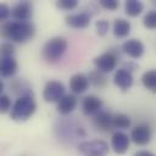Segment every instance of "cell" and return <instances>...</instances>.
<instances>
[{
  "label": "cell",
  "mask_w": 156,
  "mask_h": 156,
  "mask_svg": "<svg viewBox=\"0 0 156 156\" xmlns=\"http://www.w3.org/2000/svg\"><path fill=\"white\" fill-rule=\"evenodd\" d=\"M35 28L30 22L9 21L4 23L1 34L11 43H26L34 37Z\"/></svg>",
  "instance_id": "cell-1"
},
{
  "label": "cell",
  "mask_w": 156,
  "mask_h": 156,
  "mask_svg": "<svg viewBox=\"0 0 156 156\" xmlns=\"http://www.w3.org/2000/svg\"><path fill=\"white\" fill-rule=\"evenodd\" d=\"M37 104L32 94L23 95L16 99V101L12 105V108L10 111V117L13 121L22 122L30 118V116L35 112Z\"/></svg>",
  "instance_id": "cell-2"
},
{
  "label": "cell",
  "mask_w": 156,
  "mask_h": 156,
  "mask_svg": "<svg viewBox=\"0 0 156 156\" xmlns=\"http://www.w3.org/2000/svg\"><path fill=\"white\" fill-rule=\"evenodd\" d=\"M67 49V40L63 37L50 38L41 49V56L46 62L54 63L58 61Z\"/></svg>",
  "instance_id": "cell-3"
},
{
  "label": "cell",
  "mask_w": 156,
  "mask_h": 156,
  "mask_svg": "<svg viewBox=\"0 0 156 156\" xmlns=\"http://www.w3.org/2000/svg\"><path fill=\"white\" fill-rule=\"evenodd\" d=\"M108 149V144L101 139L85 140L78 145V150L83 156H106Z\"/></svg>",
  "instance_id": "cell-4"
},
{
  "label": "cell",
  "mask_w": 156,
  "mask_h": 156,
  "mask_svg": "<svg viewBox=\"0 0 156 156\" xmlns=\"http://www.w3.org/2000/svg\"><path fill=\"white\" fill-rule=\"evenodd\" d=\"M118 55L115 50H108L99 56H96L94 58V65L96 67V69L104 72V73H110L111 71H113L117 66L118 62Z\"/></svg>",
  "instance_id": "cell-5"
},
{
  "label": "cell",
  "mask_w": 156,
  "mask_h": 156,
  "mask_svg": "<svg viewBox=\"0 0 156 156\" xmlns=\"http://www.w3.org/2000/svg\"><path fill=\"white\" fill-rule=\"evenodd\" d=\"M65 85L58 80H49L43 90V99L46 102H58L65 94Z\"/></svg>",
  "instance_id": "cell-6"
},
{
  "label": "cell",
  "mask_w": 156,
  "mask_h": 156,
  "mask_svg": "<svg viewBox=\"0 0 156 156\" xmlns=\"http://www.w3.org/2000/svg\"><path fill=\"white\" fill-rule=\"evenodd\" d=\"M33 15V6L29 1H20L11 9V16L15 21L18 22H28Z\"/></svg>",
  "instance_id": "cell-7"
},
{
  "label": "cell",
  "mask_w": 156,
  "mask_h": 156,
  "mask_svg": "<svg viewBox=\"0 0 156 156\" xmlns=\"http://www.w3.org/2000/svg\"><path fill=\"white\" fill-rule=\"evenodd\" d=\"M151 136H152L151 128L147 124H139L134 127L130 132V139L133 140L134 144L140 146L149 144L151 140Z\"/></svg>",
  "instance_id": "cell-8"
},
{
  "label": "cell",
  "mask_w": 156,
  "mask_h": 156,
  "mask_svg": "<svg viewBox=\"0 0 156 156\" xmlns=\"http://www.w3.org/2000/svg\"><path fill=\"white\" fill-rule=\"evenodd\" d=\"M93 124L95 126L96 129L101 132H110L112 130L113 127V115L110 111L101 110L99 113H96L93 118Z\"/></svg>",
  "instance_id": "cell-9"
},
{
  "label": "cell",
  "mask_w": 156,
  "mask_h": 156,
  "mask_svg": "<svg viewBox=\"0 0 156 156\" xmlns=\"http://www.w3.org/2000/svg\"><path fill=\"white\" fill-rule=\"evenodd\" d=\"M133 80H134L133 73L124 68L116 69V72L113 74V83L122 91H128L133 85Z\"/></svg>",
  "instance_id": "cell-10"
},
{
  "label": "cell",
  "mask_w": 156,
  "mask_h": 156,
  "mask_svg": "<svg viewBox=\"0 0 156 156\" xmlns=\"http://www.w3.org/2000/svg\"><path fill=\"white\" fill-rule=\"evenodd\" d=\"M66 23L76 29H84L90 24L91 15H89L85 11H80L78 13H71L66 16Z\"/></svg>",
  "instance_id": "cell-11"
},
{
  "label": "cell",
  "mask_w": 156,
  "mask_h": 156,
  "mask_svg": "<svg viewBox=\"0 0 156 156\" xmlns=\"http://www.w3.org/2000/svg\"><path fill=\"white\" fill-rule=\"evenodd\" d=\"M129 141H130V136H128L126 133H123L121 130L115 132L111 136V146H112L113 151L118 155H122L128 150Z\"/></svg>",
  "instance_id": "cell-12"
},
{
  "label": "cell",
  "mask_w": 156,
  "mask_h": 156,
  "mask_svg": "<svg viewBox=\"0 0 156 156\" xmlns=\"http://www.w3.org/2000/svg\"><path fill=\"white\" fill-rule=\"evenodd\" d=\"M69 89L73 94H82L89 88V77L84 73H76L69 78Z\"/></svg>",
  "instance_id": "cell-13"
},
{
  "label": "cell",
  "mask_w": 156,
  "mask_h": 156,
  "mask_svg": "<svg viewBox=\"0 0 156 156\" xmlns=\"http://www.w3.org/2000/svg\"><path fill=\"white\" fill-rule=\"evenodd\" d=\"M122 50L132 58H139L143 56L145 48L139 39H128L122 44Z\"/></svg>",
  "instance_id": "cell-14"
},
{
  "label": "cell",
  "mask_w": 156,
  "mask_h": 156,
  "mask_svg": "<svg viewBox=\"0 0 156 156\" xmlns=\"http://www.w3.org/2000/svg\"><path fill=\"white\" fill-rule=\"evenodd\" d=\"M102 100L96 95H88L82 101V110L87 116L96 115L102 108Z\"/></svg>",
  "instance_id": "cell-15"
},
{
  "label": "cell",
  "mask_w": 156,
  "mask_h": 156,
  "mask_svg": "<svg viewBox=\"0 0 156 156\" xmlns=\"http://www.w3.org/2000/svg\"><path fill=\"white\" fill-rule=\"evenodd\" d=\"M77 104H78V100L76 98L74 94H66L58 102H57V106H56V110L60 115H68L71 113L76 107H77Z\"/></svg>",
  "instance_id": "cell-16"
},
{
  "label": "cell",
  "mask_w": 156,
  "mask_h": 156,
  "mask_svg": "<svg viewBox=\"0 0 156 156\" xmlns=\"http://www.w3.org/2000/svg\"><path fill=\"white\" fill-rule=\"evenodd\" d=\"M17 72V61L15 57H1L0 73L2 77H12Z\"/></svg>",
  "instance_id": "cell-17"
},
{
  "label": "cell",
  "mask_w": 156,
  "mask_h": 156,
  "mask_svg": "<svg viewBox=\"0 0 156 156\" xmlns=\"http://www.w3.org/2000/svg\"><path fill=\"white\" fill-rule=\"evenodd\" d=\"M130 23L124 18H116L113 22V34L117 38H126L130 33Z\"/></svg>",
  "instance_id": "cell-18"
},
{
  "label": "cell",
  "mask_w": 156,
  "mask_h": 156,
  "mask_svg": "<svg viewBox=\"0 0 156 156\" xmlns=\"http://www.w3.org/2000/svg\"><path fill=\"white\" fill-rule=\"evenodd\" d=\"M144 10V5L141 1L138 0H127L124 4V11L128 16L130 17H136L139 16Z\"/></svg>",
  "instance_id": "cell-19"
},
{
  "label": "cell",
  "mask_w": 156,
  "mask_h": 156,
  "mask_svg": "<svg viewBox=\"0 0 156 156\" xmlns=\"http://www.w3.org/2000/svg\"><path fill=\"white\" fill-rule=\"evenodd\" d=\"M89 80L95 88H104L107 84V77L106 73L99 71V69H93L89 72Z\"/></svg>",
  "instance_id": "cell-20"
},
{
  "label": "cell",
  "mask_w": 156,
  "mask_h": 156,
  "mask_svg": "<svg viewBox=\"0 0 156 156\" xmlns=\"http://www.w3.org/2000/svg\"><path fill=\"white\" fill-rule=\"evenodd\" d=\"M141 83L147 90L156 93V69L144 72L141 76Z\"/></svg>",
  "instance_id": "cell-21"
},
{
  "label": "cell",
  "mask_w": 156,
  "mask_h": 156,
  "mask_svg": "<svg viewBox=\"0 0 156 156\" xmlns=\"http://www.w3.org/2000/svg\"><path fill=\"white\" fill-rule=\"evenodd\" d=\"M11 88L13 89V91H15L16 94H18V98H20V96H23V95H29V94H32V90H30L29 84H28L26 80L21 79V78L15 79V80L12 82V84H11Z\"/></svg>",
  "instance_id": "cell-22"
},
{
  "label": "cell",
  "mask_w": 156,
  "mask_h": 156,
  "mask_svg": "<svg viewBox=\"0 0 156 156\" xmlns=\"http://www.w3.org/2000/svg\"><path fill=\"white\" fill-rule=\"evenodd\" d=\"M130 118L126 113H116L113 115V127L118 129H127L130 127Z\"/></svg>",
  "instance_id": "cell-23"
},
{
  "label": "cell",
  "mask_w": 156,
  "mask_h": 156,
  "mask_svg": "<svg viewBox=\"0 0 156 156\" xmlns=\"http://www.w3.org/2000/svg\"><path fill=\"white\" fill-rule=\"evenodd\" d=\"M143 24L147 29H155L156 28V10H151L144 15Z\"/></svg>",
  "instance_id": "cell-24"
},
{
  "label": "cell",
  "mask_w": 156,
  "mask_h": 156,
  "mask_svg": "<svg viewBox=\"0 0 156 156\" xmlns=\"http://www.w3.org/2000/svg\"><path fill=\"white\" fill-rule=\"evenodd\" d=\"M108 28H110V23L106 20H99L95 22V29L99 37H105L106 33L108 32Z\"/></svg>",
  "instance_id": "cell-25"
},
{
  "label": "cell",
  "mask_w": 156,
  "mask_h": 156,
  "mask_svg": "<svg viewBox=\"0 0 156 156\" xmlns=\"http://www.w3.org/2000/svg\"><path fill=\"white\" fill-rule=\"evenodd\" d=\"M1 57H13L15 54V45L11 41H4L1 44Z\"/></svg>",
  "instance_id": "cell-26"
},
{
  "label": "cell",
  "mask_w": 156,
  "mask_h": 156,
  "mask_svg": "<svg viewBox=\"0 0 156 156\" xmlns=\"http://www.w3.org/2000/svg\"><path fill=\"white\" fill-rule=\"evenodd\" d=\"M56 6L61 10L69 11L78 6V0H58L56 1Z\"/></svg>",
  "instance_id": "cell-27"
},
{
  "label": "cell",
  "mask_w": 156,
  "mask_h": 156,
  "mask_svg": "<svg viewBox=\"0 0 156 156\" xmlns=\"http://www.w3.org/2000/svg\"><path fill=\"white\" fill-rule=\"evenodd\" d=\"M11 108H12V106H11V99L9 98V95L1 94V96H0V111H1V113L7 112L9 110L11 111Z\"/></svg>",
  "instance_id": "cell-28"
},
{
  "label": "cell",
  "mask_w": 156,
  "mask_h": 156,
  "mask_svg": "<svg viewBox=\"0 0 156 156\" xmlns=\"http://www.w3.org/2000/svg\"><path fill=\"white\" fill-rule=\"evenodd\" d=\"M99 5L106 10H110V11H115L118 9L119 6V2L117 0H99Z\"/></svg>",
  "instance_id": "cell-29"
},
{
  "label": "cell",
  "mask_w": 156,
  "mask_h": 156,
  "mask_svg": "<svg viewBox=\"0 0 156 156\" xmlns=\"http://www.w3.org/2000/svg\"><path fill=\"white\" fill-rule=\"evenodd\" d=\"M10 13H11L10 7H9L6 4H1V5H0V18H1L2 21H5V20L9 18Z\"/></svg>",
  "instance_id": "cell-30"
},
{
  "label": "cell",
  "mask_w": 156,
  "mask_h": 156,
  "mask_svg": "<svg viewBox=\"0 0 156 156\" xmlns=\"http://www.w3.org/2000/svg\"><path fill=\"white\" fill-rule=\"evenodd\" d=\"M122 68H124V69H127V71H129V72L133 73L134 71H136L139 68V66L135 62H133V61H128V62H124V65H123Z\"/></svg>",
  "instance_id": "cell-31"
},
{
  "label": "cell",
  "mask_w": 156,
  "mask_h": 156,
  "mask_svg": "<svg viewBox=\"0 0 156 156\" xmlns=\"http://www.w3.org/2000/svg\"><path fill=\"white\" fill-rule=\"evenodd\" d=\"M133 156H155V155L151 151H147V150H139Z\"/></svg>",
  "instance_id": "cell-32"
},
{
  "label": "cell",
  "mask_w": 156,
  "mask_h": 156,
  "mask_svg": "<svg viewBox=\"0 0 156 156\" xmlns=\"http://www.w3.org/2000/svg\"><path fill=\"white\" fill-rule=\"evenodd\" d=\"M0 90H1V93L4 91V83L2 82H0Z\"/></svg>",
  "instance_id": "cell-33"
}]
</instances>
